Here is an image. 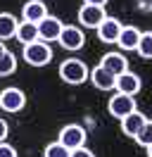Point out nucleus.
<instances>
[{"label":"nucleus","mask_w":152,"mask_h":157,"mask_svg":"<svg viewBox=\"0 0 152 157\" xmlns=\"http://www.w3.org/2000/svg\"><path fill=\"white\" fill-rule=\"evenodd\" d=\"M21 57L31 67H45V64L52 62V48H50V43H45V40H33V43L24 45Z\"/></svg>","instance_id":"nucleus-1"},{"label":"nucleus","mask_w":152,"mask_h":157,"mask_svg":"<svg viewBox=\"0 0 152 157\" xmlns=\"http://www.w3.org/2000/svg\"><path fill=\"white\" fill-rule=\"evenodd\" d=\"M88 71L90 69L76 57H69L59 64V78L64 83H69V86H81L83 81H88Z\"/></svg>","instance_id":"nucleus-2"},{"label":"nucleus","mask_w":152,"mask_h":157,"mask_svg":"<svg viewBox=\"0 0 152 157\" xmlns=\"http://www.w3.org/2000/svg\"><path fill=\"white\" fill-rule=\"evenodd\" d=\"M59 45L69 52H76L86 45V36H83V29L81 26H74V24H64L62 31H59Z\"/></svg>","instance_id":"nucleus-3"},{"label":"nucleus","mask_w":152,"mask_h":157,"mask_svg":"<svg viewBox=\"0 0 152 157\" xmlns=\"http://www.w3.org/2000/svg\"><path fill=\"white\" fill-rule=\"evenodd\" d=\"M57 140H59L64 147H69V150H76V147H83L86 145L88 133H86V128L81 126V124H66V126L59 131Z\"/></svg>","instance_id":"nucleus-4"},{"label":"nucleus","mask_w":152,"mask_h":157,"mask_svg":"<svg viewBox=\"0 0 152 157\" xmlns=\"http://www.w3.org/2000/svg\"><path fill=\"white\" fill-rule=\"evenodd\" d=\"M24 105H26V95H24V90H21V88L10 86V88L0 90V109H2V112L14 114V112H21Z\"/></svg>","instance_id":"nucleus-5"},{"label":"nucleus","mask_w":152,"mask_h":157,"mask_svg":"<svg viewBox=\"0 0 152 157\" xmlns=\"http://www.w3.org/2000/svg\"><path fill=\"white\" fill-rule=\"evenodd\" d=\"M107 109H109V114L116 119H124L126 114H131L135 107V98L133 95H124V93H114L109 102H107Z\"/></svg>","instance_id":"nucleus-6"},{"label":"nucleus","mask_w":152,"mask_h":157,"mask_svg":"<svg viewBox=\"0 0 152 157\" xmlns=\"http://www.w3.org/2000/svg\"><path fill=\"white\" fill-rule=\"evenodd\" d=\"M142 88V81L138 74H133V71H124V74H119V76L114 78V90L116 93H124V95H138Z\"/></svg>","instance_id":"nucleus-7"},{"label":"nucleus","mask_w":152,"mask_h":157,"mask_svg":"<svg viewBox=\"0 0 152 157\" xmlns=\"http://www.w3.org/2000/svg\"><path fill=\"white\" fill-rule=\"evenodd\" d=\"M104 17H107L104 7L81 5V10H78V24H81V26H86V29H97V26L104 21Z\"/></svg>","instance_id":"nucleus-8"},{"label":"nucleus","mask_w":152,"mask_h":157,"mask_svg":"<svg viewBox=\"0 0 152 157\" xmlns=\"http://www.w3.org/2000/svg\"><path fill=\"white\" fill-rule=\"evenodd\" d=\"M62 19H57V17H52V14H48L45 19L38 21V38L45 40V43H50V40H57L59 38V31H62Z\"/></svg>","instance_id":"nucleus-9"},{"label":"nucleus","mask_w":152,"mask_h":157,"mask_svg":"<svg viewBox=\"0 0 152 157\" xmlns=\"http://www.w3.org/2000/svg\"><path fill=\"white\" fill-rule=\"evenodd\" d=\"M100 67L107 69V71L114 74V76H119L124 71H128V59L124 57L121 52H104L102 59H100Z\"/></svg>","instance_id":"nucleus-10"},{"label":"nucleus","mask_w":152,"mask_h":157,"mask_svg":"<svg viewBox=\"0 0 152 157\" xmlns=\"http://www.w3.org/2000/svg\"><path fill=\"white\" fill-rule=\"evenodd\" d=\"M121 21L114 19V17H104V21L97 26V38L102 40V43H116V38H119V33H121Z\"/></svg>","instance_id":"nucleus-11"},{"label":"nucleus","mask_w":152,"mask_h":157,"mask_svg":"<svg viewBox=\"0 0 152 157\" xmlns=\"http://www.w3.org/2000/svg\"><path fill=\"white\" fill-rule=\"evenodd\" d=\"M88 78H90V83H93L97 90H114V78H116V76L109 74L107 69H102L100 64L88 71Z\"/></svg>","instance_id":"nucleus-12"},{"label":"nucleus","mask_w":152,"mask_h":157,"mask_svg":"<svg viewBox=\"0 0 152 157\" xmlns=\"http://www.w3.org/2000/svg\"><path fill=\"white\" fill-rule=\"evenodd\" d=\"M48 17V7L43 0H28L26 5L21 7V21H33L38 24L40 19H45Z\"/></svg>","instance_id":"nucleus-13"},{"label":"nucleus","mask_w":152,"mask_h":157,"mask_svg":"<svg viewBox=\"0 0 152 157\" xmlns=\"http://www.w3.org/2000/svg\"><path fill=\"white\" fill-rule=\"evenodd\" d=\"M147 121V117L142 114L140 109H133L131 114H126V117L121 119V131L126 133V136H131V138H135V133L142 128V124Z\"/></svg>","instance_id":"nucleus-14"},{"label":"nucleus","mask_w":152,"mask_h":157,"mask_svg":"<svg viewBox=\"0 0 152 157\" xmlns=\"http://www.w3.org/2000/svg\"><path fill=\"white\" fill-rule=\"evenodd\" d=\"M140 33L142 31L138 26H121V33L116 38V45L121 50H135L138 48V40H140Z\"/></svg>","instance_id":"nucleus-15"},{"label":"nucleus","mask_w":152,"mask_h":157,"mask_svg":"<svg viewBox=\"0 0 152 157\" xmlns=\"http://www.w3.org/2000/svg\"><path fill=\"white\" fill-rule=\"evenodd\" d=\"M14 38H17L21 45H28V43H33V40H40L38 38V24H33V21H19Z\"/></svg>","instance_id":"nucleus-16"},{"label":"nucleus","mask_w":152,"mask_h":157,"mask_svg":"<svg viewBox=\"0 0 152 157\" xmlns=\"http://www.w3.org/2000/svg\"><path fill=\"white\" fill-rule=\"evenodd\" d=\"M17 26H19V21H17V17H14L12 12H0V40L14 38Z\"/></svg>","instance_id":"nucleus-17"},{"label":"nucleus","mask_w":152,"mask_h":157,"mask_svg":"<svg viewBox=\"0 0 152 157\" xmlns=\"http://www.w3.org/2000/svg\"><path fill=\"white\" fill-rule=\"evenodd\" d=\"M14 69H17V55L14 52H10L7 48L0 52V76H10V74H14Z\"/></svg>","instance_id":"nucleus-18"},{"label":"nucleus","mask_w":152,"mask_h":157,"mask_svg":"<svg viewBox=\"0 0 152 157\" xmlns=\"http://www.w3.org/2000/svg\"><path fill=\"white\" fill-rule=\"evenodd\" d=\"M135 52H138L142 59H152V31L140 33V40H138V48H135Z\"/></svg>","instance_id":"nucleus-19"},{"label":"nucleus","mask_w":152,"mask_h":157,"mask_svg":"<svg viewBox=\"0 0 152 157\" xmlns=\"http://www.w3.org/2000/svg\"><path fill=\"white\" fill-rule=\"evenodd\" d=\"M133 140H135L140 147H147V145H150V143H152V119H147V121L142 124V128L135 133Z\"/></svg>","instance_id":"nucleus-20"},{"label":"nucleus","mask_w":152,"mask_h":157,"mask_svg":"<svg viewBox=\"0 0 152 157\" xmlns=\"http://www.w3.org/2000/svg\"><path fill=\"white\" fill-rule=\"evenodd\" d=\"M69 155H71V150H69V147H64L59 140H55V143L45 145V150H43V157H69Z\"/></svg>","instance_id":"nucleus-21"},{"label":"nucleus","mask_w":152,"mask_h":157,"mask_svg":"<svg viewBox=\"0 0 152 157\" xmlns=\"http://www.w3.org/2000/svg\"><path fill=\"white\" fill-rule=\"evenodd\" d=\"M0 157H17V150L10 145V143L2 140V143H0Z\"/></svg>","instance_id":"nucleus-22"},{"label":"nucleus","mask_w":152,"mask_h":157,"mask_svg":"<svg viewBox=\"0 0 152 157\" xmlns=\"http://www.w3.org/2000/svg\"><path fill=\"white\" fill-rule=\"evenodd\" d=\"M69 157H95V152H90V150H88V147H76V150H71V155Z\"/></svg>","instance_id":"nucleus-23"},{"label":"nucleus","mask_w":152,"mask_h":157,"mask_svg":"<svg viewBox=\"0 0 152 157\" xmlns=\"http://www.w3.org/2000/svg\"><path fill=\"white\" fill-rule=\"evenodd\" d=\"M7 133H10V126H7V121H5V119L0 117V143H2L5 138H7Z\"/></svg>","instance_id":"nucleus-24"},{"label":"nucleus","mask_w":152,"mask_h":157,"mask_svg":"<svg viewBox=\"0 0 152 157\" xmlns=\"http://www.w3.org/2000/svg\"><path fill=\"white\" fill-rule=\"evenodd\" d=\"M109 0H83V5H95V7H104Z\"/></svg>","instance_id":"nucleus-25"},{"label":"nucleus","mask_w":152,"mask_h":157,"mask_svg":"<svg viewBox=\"0 0 152 157\" xmlns=\"http://www.w3.org/2000/svg\"><path fill=\"white\" fill-rule=\"evenodd\" d=\"M145 150H147V157H152V143H150L147 147H145Z\"/></svg>","instance_id":"nucleus-26"},{"label":"nucleus","mask_w":152,"mask_h":157,"mask_svg":"<svg viewBox=\"0 0 152 157\" xmlns=\"http://www.w3.org/2000/svg\"><path fill=\"white\" fill-rule=\"evenodd\" d=\"M2 50H5V43H2V40H0V52H2Z\"/></svg>","instance_id":"nucleus-27"}]
</instances>
